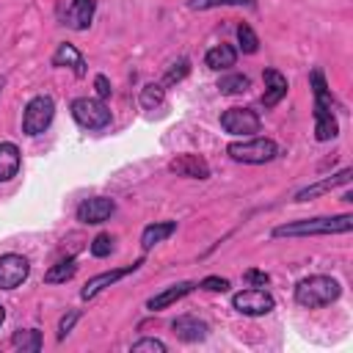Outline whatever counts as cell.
I'll list each match as a JSON object with an SVG mask.
<instances>
[{"label":"cell","instance_id":"obj_1","mask_svg":"<svg viewBox=\"0 0 353 353\" xmlns=\"http://www.w3.org/2000/svg\"><path fill=\"white\" fill-rule=\"evenodd\" d=\"M312 91H314V138L317 141H331L339 135V124L334 116V99L331 88L325 85V77L320 69L312 72Z\"/></svg>","mask_w":353,"mask_h":353},{"label":"cell","instance_id":"obj_2","mask_svg":"<svg viewBox=\"0 0 353 353\" xmlns=\"http://www.w3.org/2000/svg\"><path fill=\"white\" fill-rule=\"evenodd\" d=\"M353 229V215L334 218H301L273 229V237H312V234H345Z\"/></svg>","mask_w":353,"mask_h":353},{"label":"cell","instance_id":"obj_3","mask_svg":"<svg viewBox=\"0 0 353 353\" xmlns=\"http://www.w3.org/2000/svg\"><path fill=\"white\" fill-rule=\"evenodd\" d=\"M342 295V287L336 279L331 276H309V279H301L295 284V303L306 306V309H320V306H328L334 303L336 298Z\"/></svg>","mask_w":353,"mask_h":353},{"label":"cell","instance_id":"obj_4","mask_svg":"<svg viewBox=\"0 0 353 353\" xmlns=\"http://www.w3.org/2000/svg\"><path fill=\"white\" fill-rule=\"evenodd\" d=\"M229 157L237 163H248V165H262L270 163L279 154V143L270 138H248V141H234L226 146Z\"/></svg>","mask_w":353,"mask_h":353},{"label":"cell","instance_id":"obj_5","mask_svg":"<svg viewBox=\"0 0 353 353\" xmlns=\"http://www.w3.org/2000/svg\"><path fill=\"white\" fill-rule=\"evenodd\" d=\"M52 116H55V102L52 97L47 94H39L33 97L28 105H25V113H22V132L25 135H41L50 124H52Z\"/></svg>","mask_w":353,"mask_h":353},{"label":"cell","instance_id":"obj_6","mask_svg":"<svg viewBox=\"0 0 353 353\" xmlns=\"http://www.w3.org/2000/svg\"><path fill=\"white\" fill-rule=\"evenodd\" d=\"M72 116L80 127L85 130H102L110 124V110L102 99H94V97H77L72 102Z\"/></svg>","mask_w":353,"mask_h":353},{"label":"cell","instance_id":"obj_7","mask_svg":"<svg viewBox=\"0 0 353 353\" xmlns=\"http://www.w3.org/2000/svg\"><path fill=\"white\" fill-rule=\"evenodd\" d=\"M232 306H234L240 314H248V317H262V314L273 312L276 301H273V295H270L268 290H262V287H251V290L237 292V295L232 298Z\"/></svg>","mask_w":353,"mask_h":353},{"label":"cell","instance_id":"obj_8","mask_svg":"<svg viewBox=\"0 0 353 353\" xmlns=\"http://www.w3.org/2000/svg\"><path fill=\"white\" fill-rule=\"evenodd\" d=\"M221 127L229 135H254L262 127V119L251 108H229L221 113Z\"/></svg>","mask_w":353,"mask_h":353},{"label":"cell","instance_id":"obj_9","mask_svg":"<svg viewBox=\"0 0 353 353\" xmlns=\"http://www.w3.org/2000/svg\"><path fill=\"white\" fill-rule=\"evenodd\" d=\"M30 273V262L22 254L0 256V290H17Z\"/></svg>","mask_w":353,"mask_h":353},{"label":"cell","instance_id":"obj_10","mask_svg":"<svg viewBox=\"0 0 353 353\" xmlns=\"http://www.w3.org/2000/svg\"><path fill=\"white\" fill-rule=\"evenodd\" d=\"M143 265V259H138V262H132V265H127V268H116V270H105V273H99V276H94V279H88L85 281V287L80 290V298L83 301H91V298H97L102 290H108L110 284H116V281H121L124 276H130V273H135L138 268Z\"/></svg>","mask_w":353,"mask_h":353},{"label":"cell","instance_id":"obj_11","mask_svg":"<svg viewBox=\"0 0 353 353\" xmlns=\"http://www.w3.org/2000/svg\"><path fill=\"white\" fill-rule=\"evenodd\" d=\"M116 212V201L108 199V196H94V199H85L80 207H77V221L80 223H105L110 215Z\"/></svg>","mask_w":353,"mask_h":353},{"label":"cell","instance_id":"obj_12","mask_svg":"<svg viewBox=\"0 0 353 353\" xmlns=\"http://www.w3.org/2000/svg\"><path fill=\"white\" fill-rule=\"evenodd\" d=\"M168 171L176 174V176H185V179H207L210 176V163L201 157V154H176L171 163H168Z\"/></svg>","mask_w":353,"mask_h":353},{"label":"cell","instance_id":"obj_13","mask_svg":"<svg viewBox=\"0 0 353 353\" xmlns=\"http://www.w3.org/2000/svg\"><path fill=\"white\" fill-rule=\"evenodd\" d=\"M94 11H97L94 0H72L69 8L63 11V25L72 28V30H88L91 19H94Z\"/></svg>","mask_w":353,"mask_h":353},{"label":"cell","instance_id":"obj_14","mask_svg":"<svg viewBox=\"0 0 353 353\" xmlns=\"http://www.w3.org/2000/svg\"><path fill=\"white\" fill-rule=\"evenodd\" d=\"M287 97V77L279 69H265V94H262V108L270 110Z\"/></svg>","mask_w":353,"mask_h":353},{"label":"cell","instance_id":"obj_15","mask_svg":"<svg viewBox=\"0 0 353 353\" xmlns=\"http://www.w3.org/2000/svg\"><path fill=\"white\" fill-rule=\"evenodd\" d=\"M350 179H353V168H342L339 174H334V176H328V179H320V182H314V185L298 190V193H295V201H309V199L323 196V193H328V190H334V188H339V185H347Z\"/></svg>","mask_w":353,"mask_h":353},{"label":"cell","instance_id":"obj_16","mask_svg":"<svg viewBox=\"0 0 353 353\" xmlns=\"http://www.w3.org/2000/svg\"><path fill=\"white\" fill-rule=\"evenodd\" d=\"M171 328H174L176 339H182V342H201L207 336V331H210L207 323L199 320V317H193V314H179L171 323Z\"/></svg>","mask_w":353,"mask_h":353},{"label":"cell","instance_id":"obj_17","mask_svg":"<svg viewBox=\"0 0 353 353\" xmlns=\"http://www.w3.org/2000/svg\"><path fill=\"white\" fill-rule=\"evenodd\" d=\"M52 66L72 69L74 77H85V58L74 44H58V50L52 52Z\"/></svg>","mask_w":353,"mask_h":353},{"label":"cell","instance_id":"obj_18","mask_svg":"<svg viewBox=\"0 0 353 353\" xmlns=\"http://www.w3.org/2000/svg\"><path fill=\"white\" fill-rule=\"evenodd\" d=\"M193 290H196V284H193V281H179V284H174V287H168V290H163V292L152 295V298L146 301V309H149V312H160V309H168V306H171V303H176L179 298L190 295Z\"/></svg>","mask_w":353,"mask_h":353},{"label":"cell","instance_id":"obj_19","mask_svg":"<svg viewBox=\"0 0 353 353\" xmlns=\"http://www.w3.org/2000/svg\"><path fill=\"white\" fill-rule=\"evenodd\" d=\"M19 165H22V154H19L17 143L3 141V143H0V182L14 179L17 171H19Z\"/></svg>","mask_w":353,"mask_h":353},{"label":"cell","instance_id":"obj_20","mask_svg":"<svg viewBox=\"0 0 353 353\" xmlns=\"http://www.w3.org/2000/svg\"><path fill=\"white\" fill-rule=\"evenodd\" d=\"M174 232H176V221H160V223H149V226L141 232V245L149 251L152 245H157V243L168 240Z\"/></svg>","mask_w":353,"mask_h":353},{"label":"cell","instance_id":"obj_21","mask_svg":"<svg viewBox=\"0 0 353 353\" xmlns=\"http://www.w3.org/2000/svg\"><path fill=\"white\" fill-rule=\"evenodd\" d=\"M234 61H237V50H234L232 44H218V47H212V50L204 55V63H207L210 69H215V72L234 66Z\"/></svg>","mask_w":353,"mask_h":353},{"label":"cell","instance_id":"obj_22","mask_svg":"<svg viewBox=\"0 0 353 353\" xmlns=\"http://www.w3.org/2000/svg\"><path fill=\"white\" fill-rule=\"evenodd\" d=\"M74 273H77V259H74V256H66V259H58V262L44 273V281H47V284H63V281H69Z\"/></svg>","mask_w":353,"mask_h":353},{"label":"cell","instance_id":"obj_23","mask_svg":"<svg viewBox=\"0 0 353 353\" xmlns=\"http://www.w3.org/2000/svg\"><path fill=\"white\" fill-rule=\"evenodd\" d=\"M11 345L17 350H28V353H39L41 350V331L39 328H25V331H17L11 336Z\"/></svg>","mask_w":353,"mask_h":353},{"label":"cell","instance_id":"obj_24","mask_svg":"<svg viewBox=\"0 0 353 353\" xmlns=\"http://www.w3.org/2000/svg\"><path fill=\"white\" fill-rule=\"evenodd\" d=\"M248 85H251L248 74H223L218 80L221 94H243V91H248Z\"/></svg>","mask_w":353,"mask_h":353},{"label":"cell","instance_id":"obj_25","mask_svg":"<svg viewBox=\"0 0 353 353\" xmlns=\"http://www.w3.org/2000/svg\"><path fill=\"white\" fill-rule=\"evenodd\" d=\"M163 99H165V88H163L160 83H149V85H143V88H141V105H143L146 110L160 108V105H163Z\"/></svg>","mask_w":353,"mask_h":353},{"label":"cell","instance_id":"obj_26","mask_svg":"<svg viewBox=\"0 0 353 353\" xmlns=\"http://www.w3.org/2000/svg\"><path fill=\"white\" fill-rule=\"evenodd\" d=\"M188 6L193 11H210V8H221V6H245V8H256L254 0H188Z\"/></svg>","mask_w":353,"mask_h":353},{"label":"cell","instance_id":"obj_27","mask_svg":"<svg viewBox=\"0 0 353 353\" xmlns=\"http://www.w3.org/2000/svg\"><path fill=\"white\" fill-rule=\"evenodd\" d=\"M188 72H190V61H188V58H179V61L171 63V69L165 72V77H163L160 85H174V83H179V80H185Z\"/></svg>","mask_w":353,"mask_h":353},{"label":"cell","instance_id":"obj_28","mask_svg":"<svg viewBox=\"0 0 353 353\" xmlns=\"http://www.w3.org/2000/svg\"><path fill=\"white\" fill-rule=\"evenodd\" d=\"M237 41H240V50L248 52V55H254V52L259 50V39H256V33L251 30V25H240V28H237Z\"/></svg>","mask_w":353,"mask_h":353},{"label":"cell","instance_id":"obj_29","mask_svg":"<svg viewBox=\"0 0 353 353\" xmlns=\"http://www.w3.org/2000/svg\"><path fill=\"white\" fill-rule=\"evenodd\" d=\"M130 350H132V353H165L168 347H165V342H160V339H154V336H143V339L132 342Z\"/></svg>","mask_w":353,"mask_h":353},{"label":"cell","instance_id":"obj_30","mask_svg":"<svg viewBox=\"0 0 353 353\" xmlns=\"http://www.w3.org/2000/svg\"><path fill=\"white\" fill-rule=\"evenodd\" d=\"M110 251H113V237H110V234L102 232V234H97V237L91 240V254H94V256H108Z\"/></svg>","mask_w":353,"mask_h":353},{"label":"cell","instance_id":"obj_31","mask_svg":"<svg viewBox=\"0 0 353 353\" xmlns=\"http://www.w3.org/2000/svg\"><path fill=\"white\" fill-rule=\"evenodd\" d=\"M196 287L210 290V292H226L232 284H229V279H221V276H207V279H201Z\"/></svg>","mask_w":353,"mask_h":353},{"label":"cell","instance_id":"obj_32","mask_svg":"<svg viewBox=\"0 0 353 353\" xmlns=\"http://www.w3.org/2000/svg\"><path fill=\"white\" fill-rule=\"evenodd\" d=\"M77 320H80V312H77V309H72L69 314H63V317H61V323H58V339H63V336L74 328V323H77Z\"/></svg>","mask_w":353,"mask_h":353},{"label":"cell","instance_id":"obj_33","mask_svg":"<svg viewBox=\"0 0 353 353\" xmlns=\"http://www.w3.org/2000/svg\"><path fill=\"white\" fill-rule=\"evenodd\" d=\"M243 279H245L248 284H254V287H265V284L270 281V276H268L265 270H245Z\"/></svg>","mask_w":353,"mask_h":353},{"label":"cell","instance_id":"obj_34","mask_svg":"<svg viewBox=\"0 0 353 353\" xmlns=\"http://www.w3.org/2000/svg\"><path fill=\"white\" fill-rule=\"evenodd\" d=\"M94 88H97L99 99H108V97L113 94V88H110V80H108L105 74H97V77H94Z\"/></svg>","mask_w":353,"mask_h":353},{"label":"cell","instance_id":"obj_35","mask_svg":"<svg viewBox=\"0 0 353 353\" xmlns=\"http://www.w3.org/2000/svg\"><path fill=\"white\" fill-rule=\"evenodd\" d=\"M3 320H6V306L0 303V325H3Z\"/></svg>","mask_w":353,"mask_h":353},{"label":"cell","instance_id":"obj_36","mask_svg":"<svg viewBox=\"0 0 353 353\" xmlns=\"http://www.w3.org/2000/svg\"><path fill=\"white\" fill-rule=\"evenodd\" d=\"M0 91H3V80H0Z\"/></svg>","mask_w":353,"mask_h":353}]
</instances>
